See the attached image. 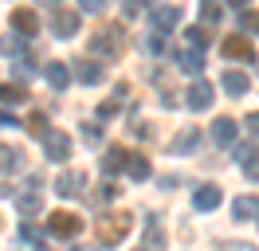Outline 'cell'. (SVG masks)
Returning a JSON list of instances; mask_svg holds the SVG:
<instances>
[{"label":"cell","instance_id":"cell-3","mask_svg":"<svg viewBox=\"0 0 259 251\" xmlns=\"http://www.w3.org/2000/svg\"><path fill=\"white\" fill-rule=\"evenodd\" d=\"M48 232L59 235V239H75V235L82 232V220L75 216V212H51L48 216Z\"/></svg>","mask_w":259,"mask_h":251},{"label":"cell","instance_id":"cell-15","mask_svg":"<svg viewBox=\"0 0 259 251\" xmlns=\"http://www.w3.org/2000/svg\"><path fill=\"white\" fill-rule=\"evenodd\" d=\"M196 145H200V130H196V126H185L177 138L169 141V149H173V153H193Z\"/></svg>","mask_w":259,"mask_h":251},{"label":"cell","instance_id":"cell-35","mask_svg":"<svg viewBox=\"0 0 259 251\" xmlns=\"http://www.w3.org/2000/svg\"><path fill=\"white\" fill-rule=\"evenodd\" d=\"M146 4H149V0H126V16H138Z\"/></svg>","mask_w":259,"mask_h":251},{"label":"cell","instance_id":"cell-23","mask_svg":"<svg viewBox=\"0 0 259 251\" xmlns=\"http://www.w3.org/2000/svg\"><path fill=\"white\" fill-rule=\"evenodd\" d=\"M16 169H24V153L16 145H4L0 149V173H16Z\"/></svg>","mask_w":259,"mask_h":251},{"label":"cell","instance_id":"cell-38","mask_svg":"<svg viewBox=\"0 0 259 251\" xmlns=\"http://www.w3.org/2000/svg\"><path fill=\"white\" fill-rule=\"evenodd\" d=\"M224 251H255L251 243H224Z\"/></svg>","mask_w":259,"mask_h":251},{"label":"cell","instance_id":"cell-17","mask_svg":"<svg viewBox=\"0 0 259 251\" xmlns=\"http://www.w3.org/2000/svg\"><path fill=\"white\" fill-rule=\"evenodd\" d=\"M12 28H16L20 35L39 31V16H35V8H16V12H12Z\"/></svg>","mask_w":259,"mask_h":251},{"label":"cell","instance_id":"cell-33","mask_svg":"<svg viewBox=\"0 0 259 251\" xmlns=\"http://www.w3.org/2000/svg\"><path fill=\"white\" fill-rule=\"evenodd\" d=\"M243 173H247V181H259V153L251 161H243Z\"/></svg>","mask_w":259,"mask_h":251},{"label":"cell","instance_id":"cell-39","mask_svg":"<svg viewBox=\"0 0 259 251\" xmlns=\"http://www.w3.org/2000/svg\"><path fill=\"white\" fill-rule=\"evenodd\" d=\"M224 4H232V8H240V12L247 8V0H224Z\"/></svg>","mask_w":259,"mask_h":251},{"label":"cell","instance_id":"cell-31","mask_svg":"<svg viewBox=\"0 0 259 251\" xmlns=\"http://www.w3.org/2000/svg\"><path fill=\"white\" fill-rule=\"evenodd\" d=\"M118 192H122V188L114 185V181H102V188H98V196H102V200H118Z\"/></svg>","mask_w":259,"mask_h":251},{"label":"cell","instance_id":"cell-22","mask_svg":"<svg viewBox=\"0 0 259 251\" xmlns=\"http://www.w3.org/2000/svg\"><path fill=\"white\" fill-rule=\"evenodd\" d=\"M161 247H165V232L157 224V216H149L146 220V251H161Z\"/></svg>","mask_w":259,"mask_h":251},{"label":"cell","instance_id":"cell-26","mask_svg":"<svg viewBox=\"0 0 259 251\" xmlns=\"http://www.w3.org/2000/svg\"><path fill=\"white\" fill-rule=\"evenodd\" d=\"M0 102L20 106V102H24V87H12V82H8V87H0Z\"/></svg>","mask_w":259,"mask_h":251},{"label":"cell","instance_id":"cell-14","mask_svg":"<svg viewBox=\"0 0 259 251\" xmlns=\"http://www.w3.org/2000/svg\"><path fill=\"white\" fill-rule=\"evenodd\" d=\"M0 55H4V59H24V55H28V44H24V35H20V31H8V35H0Z\"/></svg>","mask_w":259,"mask_h":251},{"label":"cell","instance_id":"cell-6","mask_svg":"<svg viewBox=\"0 0 259 251\" xmlns=\"http://www.w3.org/2000/svg\"><path fill=\"white\" fill-rule=\"evenodd\" d=\"M51 31H55L59 39H71V35L79 31V12H71V8H55V12H51Z\"/></svg>","mask_w":259,"mask_h":251},{"label":"cell","instance_id":"cell-12","mask_svg":"<svg viewBox=\"0 0 259 251\" xmlns=\"http://www.w3.org/2000/svg\"><path fill=\"white\" fill-rule=\"evenodd\" d=\"M75 78L87 82V87H98V82L106 78V71H102V63H95V59H75Z\"/></svg>","mask_w":259,"mask_h":251},{"label":"cell","instance_id":"cell-32","mask_svg":"<svg viewBox=\"0 0 259 251\" xmlns=\"http://www.w3.org/2000/svg\"><path fill=\"white\" fill-rule=\"evenodd\" d=\"M189 44L204 47V44H208V28H193V31H189Z\"/></svg>","mask_w":259,"mask_h":251},{"label":"cell","instance_id":"cell-29","mask_svg":"<svg viewBox=\"0 0 259 251\" xmlns=\"http://www.w3.org/2000/svg\"><path fill=\"white\" fill-rule=\"evenodd\" d=\"M82 138H87V145H98V141H102V126L87 122V126H82Z\"/></svg>","mask_w":259,"mask_h":251},{"label":"cell","instance_id":"cell-27","mask_svg":"<svg viewBox=\"0 0 259 251\" xmlns=\"http://www.w3.org/2000/svg\"><path fill=\"white\" fill-rule=\"evenodd\" d=\"M240 28H243V35H247V31H255V35H259V12L243 8V12H240Z\"/></svg>","mask_w":259,"mask_h":251},{"label":"cell","instance_id":"cell-40","mask_svg":"<svg viewBox=\"0 0 259 251\" xmlns=\"http://www.w3.org/2000/svg\"><path fill=\"white\" fill-rule=\"evenodd\" d=\"M51 4H55V8H59V0H51Z\"/></svg>","mask_w":259,"mask_h":251},{"label":"cell","instance_id":"cell-16","mask_svg":"<svg viewBox=\"0 0 259 251\" xmlns=\"http://www.w3.org/2000/svg\"><path fill=\"white\" fill-rule=\"evenodd\" d=\"M220 87H224V91L232 94V98H243V94H247V87H251V78L243 75V71H224Z\"/></svg>","mask_w":259,"mask_h":251},{"label":"cell","instance_id":"cell-4","mask_svg":"<svg viewBox=\"0 0 259 251\" xmlns=\"http://www.w3.org/2000/svg\"><path fill=\"white\" fill-rule=\"evenodd\" d=\"M39 141H44V153H48V161H67V157H71V138H67L63 130H48Z\"/></svg>","mask_w":259,"mask_h":251},{"label":"cell","instance_id":"cell-1","mask_svg":"<svg viewBox=\"0 0 259 251\" xmlns=\"http://www.w3.org/2000/svg\"><path fill=\"white\" fill-rule=\"evenodd\" d=\"M126 44H130V31L122 24H102V28L91 35V51L98 59H122L126 55Z\"/></svg>","mask_w":259,"mask_h":251},{"label":"cell","instance_id":"cell-19","mask_svg":"<svg viewBox=\"0 0 259 251\" xmlns=\"http://www.w3.org/2000/svg\"><path fill=\"white\" fill-rule=\"evenodd\" d=\"M177 67H181V71H189V75H200V71H204V51H200V47L181 51V55H177Z\"/></svg>","mask_w":259,"mask_h":251},{"label":"cell","instance_id":"cell-18","mask_svg":"<svg viewBox=\"0 0 259 251\" xmlns=\"http://www.w3.org/2000/svg\"><path fill=\"white\" fill-rule=\"evenodd\" d=\"M126 161H130L126 149H122V145H110V149H106V157H102V173H106V177H114V173L126 169Z\"/></svg>","mask_w":259,"mask_h":251},{"label":"cell","instance_id":"cell-13","mask_svg":"<svg viewBox=\"0 0 259 251\" xmlns=\"http://www.w3.org/2000/svg\"><path fill=\"white\" fill-rule=\"evenodd\" d=\"M44 78H48L51 91H67V82H71V71H67V63L51 59V63H44Z\"/></svg>","mask_w":259,"mask_h":251},{"label":"cell","instance_id":"cell-34","mask_svg":"<svg viewBox=\"0 0 259 251\" xmlns=\"http://www.w3.org/2000/svg\"><path fill=\"white\" fill-rule=\"evenodd\" d=\"M110 0H82V12H106Z\"/></svg>","mask_w":259,"mask_h":251},{"label":"cell","instance_id":"cell-37","mask_svg":"<svg viewBox=\"0 0 259 251\" xmlns=\"http://www.w3.org/2000/svg\"><path fill=\"white\" fill-rule=\"evenodd\" d=\"M247 130H251V134L259 138V114H247Z\"/></svg>","mask_w":259,"mask_h":251},{"label":"cell","instance_id":"cell-7","mask_svg":"<svg viewBox=\"0 0 259 251\" xmlns=\"http://www.w3.org/2000/svg\"><path fill=\"white\" fill-rule=\"evenodd\" d=\"M185 94H189L185 102H189V110H193V114H204V110L212 106V98H216V94H212V87L204 82V78H196V82H193Z\"/></svg>","mask_w":259,"mask_h":251},{"label":"cell","instance_id":"cell-21","mask_svg":"<svg viewBox=\"0 0 259 251\" xmlns=\"http://www.w3.org/2000/svg\"><path fill=\"white\" fill-rule=\"evenodd\" d=\"M232 216L236 220H255L259 216V196H240L232 204Z\"/></svg>","mask_w":259,"mask_h":251},{"label":"cell","instance_id":"cell-9","mask_svg":"<svg viewBox=\"0 0 259 251\" xmlns=\"http://www.w3.org/2000/svg\"><path fill=\"white\" fill-rule=\"evenodd\" d=\"M220 200H224V192L216 185H196L193 192V208L196 212H212V208H220Z\"/></svg>","mask_w":259,"mask_h":251},{"label":"cell","instance_id":"cell-10","mask_svg":"<svg viewBox=\"0 0 259 251\" xmlns=\"http://www.w3.org/2000/svg\"><path fill=\"white\" fill-rule=\"evenodd\" d=\"M149 20H153V31H161V35H165L169 28H177V20H181V8H177V4H165V8L157 4V8L149 12Z\"/></svg>","mask_w":259,"mask_h":251},{"label":"cell","instance_id":"cell-28","mask_svg":"<svg viewBox=\"0 0 259 251\" xmlns=\"http://www.w3.org/2000/svg\"><path fill=\"white\" fill-rule=\"evenodd\" d=\"M28 130H32L35 138H44V134H48L51 126H48V118H44V114H32V118H28Z\"/></svg>","mask_w":259,"mask_h":251},{"label":"cell","instance_id":"cell-2","mask_svg":"<svg viewBox=\"0 0 259 251\" xmlns=\"http://www.w3.org/2000/svg\"><path fill=\"white\" fill-rule=\"evenodd\" d=\"M130 224H134V216H130V212H102V216H98V224H95L98 243H102V247H118V243L126 239Z\"/></svg>","mask_w":259,"mask_h":251},{"label":"cell","instance_id":"cell-30","mask_svg":"<svg viewBox=\"0 0 259 251\" xmlns=\"http://www.w3.org/2000/svg\"><path fill=\"white\" fill-rule=\"evenodd\" d=\"M20 235H24V239H28V243H35V251H44V235L35 232L32 224H24V228H20Z\"/></svg>","mask_w":259,"mask_h":251},{"label":"cell","instance_id":"cell-24","mask_svg":"<svg viewBox=\"0 0 259 251\" xmlns=\"http://www.w3.org/2000/svg\"><path fill=\"white\" fill-rule=\"evenodd\" d=\"M200 20H204V28L220 24V20H224V8H220V0H200Z\"/></svg>","mask_w":259,"mask_h":251},{"label":"cell","instance_id":"cell-11","mask_svg":"<svg viewBox=\"0 0 259 251\" xmlns=\"http://www.w3.org/2000/svg\"><path fill=\"white\" fill-rule=\"evenodd\" d=\"M82 185H87V177H82L79 169H67V173H59L55 192H59V196H82Z\"/></svg>","mask_w":259,"mask_h":251},{"label":"cell","instance_id":"cell-5","mask_svg":"<svg viewBox=\"0 0 259 251\" xmlns=\"http://www.w3.org/2000/svg\"><path fill=\"white\" fill-rule=\"evenodd\" d=\"M220 51H224L228 59H240V63H247V59H255V44L247 39V35H224V44H220Z\"/></svg>","mask_w":259,"mask_h":251},{"label":"cell","instance_id":"cell-41","mask_svg":"<svg viewBox=\"0 0 259 251\" xmlns=\"http://www.w3.org/2000/svg\"><path fill=\"white\" fill-rule=\"evenodd\" d=\"M142 251H146V247H142Z\"/></svg>","mask_w":259,"mask_h":251},{"label":"cell","instance_id":"cell-8","mask_svg":"<svg viewBox=\"0 0 259 251\" xmlns=\"http://www.w3.org/2000/svg\"><path fill=\"white\" fill-rule=\"evenodd\" d=\"M16 204H20V212H24V216H39V208H44V196H39V177H32V181H28V188L16 196Z\"/></svg>","mask_w":259,"mask_h":251},{"label":"cell","instance_id":"cell-20","mask_svg":"<svg viewBox=\"0 0 259 251\" xmlns=\"http://www.w3.org/2000/svg\"><path fill=\"white\" fill-rule=\"evenodd\" d=\"M212 141H216V145H232V141H236V122H232V118H216V122H212Z\"/></svg>","mask_w":259,"mask_h":251},{"label":"cell","instance_id":"cell-36","mask_svg":"<svg viewBox=\"0 0 259 251\" xmlns=\"http://www.w3.org/2000/svg\"><path fill=\"white\" fill-rule=\"evenodd\" d=\"M0 126H4V130H12V126H20V122L12 118V114H4V110H0Z\"/></svg>","mask_w":259,"mask_h":251},{"label":"cell","instance_id":"cell-25","mask_svg":"<svg viewBox=\"0 0 259 251\" xmlns=\"http://www.w3.org/2000/svg\"><path fill=\"white\" fill-rule=\"evenodd\" d=\"M126 173H130V181H146V177H149V161H146L142 153H130Z\"/></svg>","mask_w":259,"mask_h":251}]
</instances>
